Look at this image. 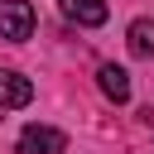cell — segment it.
Instances as JSON below:
<instances>
[{
	"instance_id": "obj_1",
	"label": "cell",
	"mask_w": 154,
	"mask_h": 154,
	"mask_svg": "<svg viewBox=\"0 0 154 154\" xmlns=\"http://www.w3.org/2000/svg\"><path fill=\"white\" fill-rule=\"evenodd\" d=\"M34 34V5L29 0H0V38L24 43Z\"/></svg>"
},
{
	"instance_id": "obj_2",
	"label": "cell",
	"mask_w": 154,
	"mask_h": 154,
	"mask_svg": "<svg viewBox=\"0 0 154 154\" xmlns=\"http://www.w3.org/2000/svg\"><path fill=\"white\" fill-rule=\"evenodd\" d=\"M67 149V135L63 130H53V125H24L19 130V154H63Z\"/></svg>"
},
{
	"instance_id": "obj_3",
	"label": "cell",
	"mask_w": 154,
	"mask_h": 154,
	"mask_svg": "<svg viewBox=\"0 0 154 154\" xmlns=\"http://www.w3.org/2000/svg\"><path fill=\"white\" fill-rule=\"evenodd\" d=\"M58 5H63V14H67L72 24H82V29H96V24H106V14H111L106 0H58Z\"/></svg>"
},
{
	"instance_id": "obj_4",
	"label": "cell",
	"mask_w": 154,
	"mask_h": 154,
	"mask_svg": "<svg viewBox=\"0 0 154 154\" xmlns=\"http://www.w3.org/2000/svg\"><path fill=\"white\" fill-rule=\"evenodd\" d=\"M29 101H34V82L0 67V106H29Z\"/></svg>"
},
{
	"instance_id": "obj_5",
	"label": "cell",
	"mask_w": 154,
	"mask_h": 154,
	"mask_svg": "<svg viewBox=\"0 0 154 154\" xmlns=\"http://www.w3.org/2000/svg\"><path fill=\"white\" fill-rule=\"evenodd\" d=\"M96 82H101V91H106L111 101H130V72H125V67L101 63V67H96Z\"/></svg>"
},
{
	"instance_id": "obj_6",
	"label": "cell",
	"mask_w": 154,
	"mask_h": 154,
	"mask_svg": "<svg viewBox=\"0 0 154 154\" xmlns=\"http://www.w3.org/2000/svg\"><path fill=\"white\" fill-rule=\"evenodd\" d=\"M125 43H130L135 58H154V19H135L130 34H125Z\"/></svg>"
}]
</instances>
